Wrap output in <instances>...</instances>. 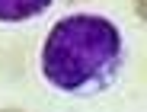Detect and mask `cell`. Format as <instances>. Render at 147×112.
<instances>
[{"label": "cell", "instance_id": "6da1fadb", "mask_svg": "<svg viewBox=\"0 0 147 112\" xmlns=\"http://www.w3.org/2000/svg\"><path fill=\"white\" fill-rule=\"evenodd\" d=\"M121 35L106 16L77 13L48 32L42 48V74L64 93H99L121 71Z\"/></svg>", "mask_w": 147, "mask_h": 112}, {"label": "cell", "instance_id": "7a4b0ae2", "mask_svg": "<svg viewBox=\"0 0 147 112\" xmlns=\"http://www.w3.org/2000/svg\"><path fill=\"white\" fill-rule=\"evenodd\" d=\"M55 0H0V19L3 22H22L45 13Z\"/></svg>", "mask_w": 147, "mask_h": 112}, {"label": "cell", "instance_id": "3957f363", "mask_svg": "<svg viewBox=\"0 0 147 112\" xmlns=\"http://www.w3.org/2000/svg\"><path fill=\"white\" fill-rule=\"evenodd\" d=\"M0 112H22V109H0Z\"/></svg>", "mask_w": 147, "mask_h": 112}]
</instances>
